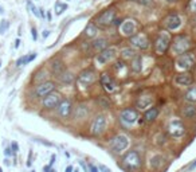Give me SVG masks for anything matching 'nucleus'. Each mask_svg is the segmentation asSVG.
I'll use <instances>...</instances> for the list:
<instances>
[{"label": "nucleus", "mask_w": 196, "mask_h": 172, "mask_svg": "<svg viewBox=\"0 0 196 172\" xmlns=\"http://www.w3.org/2000/svg\"><path fill=\"white\" fill-rule=\"evenodd\" d=\"M42 35H43V38L46 39V38L48 37V35H50V31H47V30H46V31H43V33H42Z\"/></svg>", "instance_id": "obj_46"}, {"label": "nucleus", "mask_w": 196, "mask_h": 172, "mask_svg": "<svg viewBox=\"0 0 196 172\" xmlns=\"http://www.w3.org/2000/svg\"><path fill=\"white\" fill-rule=\"evenodd\" d=\"M169 44H171V38H169L168 33L167 31H161V33L159 34L157 39H156V53L160 54V55L165 54Z\"/></svg>", "instance_id": "obj_6"}, {"label": "nucleus", "mask_w": 196, "mask_h": 172, "mask_svg": "<svg viewBox=\"0 0 196 172\" xmlns=\"http://www.w3.org/2000/svg\"><path fill=\"white\" fill-rule=\"evenodd\" d=\"M0 66H2V61H0Z\"/></svg>", "instance_id": "obj_56"}, {"label": "nucleus", "mask_w": 196, "mask_h": 172, "mask_svg": "<svg viewBox=\"0 0 196 172\" xmlns=\"http://www.w3.org/2000/svg\"><path fill=\"white\" fill-rule=\"evenodd\" d=\"M120 120H121L122 124L130 126L133 124H136V121L139 120V113L133 108H126V109H124L120 113Z\"/></svg>", "instance_id": "obj_7"}, {"label": "nucleus", "mask_w": 196, "mask_h": 172, "mask_svg": "<svg viewBox=\"0 0 196 172\" xmlns=\"http://www.w3.org/2000/svg\"><path fill=\"white\" fill-rule=\"evenodd\" d=\"M121 22H122V20H118V19H115L113 24H115V26H120V24H121Z\"/></svg>", "instance_id": "obj_50"}, {"label": "nucleus", "mask_w": 196, "mask_h": 172, "mask_svg": "<svg viewBox=\"0 0 196 172\" xmlns=\"http://www.w3.org/2000/svg\"><path fill=\"white\" fill-rule=\"evenodd\" d=\"M183 116L185 117V119H194L196 116V106L194 104H189V105H187L183 108Z\"/></svg>", "instance_id": "obj_25"}, {"label": "nucleus", "mask_w": 196, "mask_h": 172, "mask_svg": "<svg viewBox=\"0 0 196 172\" xmlns=\"http://www.w3.org/2000/svg\"><path fill=\"white\" fill-rule=\"evenodd\" d=\"M62 101V96L56 92H52L51 94H48L47 97L43 98V106L46 109H54V108H58V105Z\"/></svg>", "instance_id": "obj_11"}, {"label": "nucleus", "mask_w": 196, "mask_h": 172, "mask_svg": "<svg viewBox=\"0 0 196 172\" xmlns=\"http://www.w3.org/2000/svg\"><path fill=\"white\" fill-rule=\"evenodd\" d=\"M94 81H96V73L90 69L81 71L78 75V82L83 86H90L94 83Z\"/></svg>", "instance_id": "obj_12"}, {"label": "nucleus", "mask_w": 196, "mask_h": 172, "mask_svg": "<svg viewBox=\"0 0 196 172\" xmlns=\"http://www.w3.org/2000/svg\"><path fill=\"white\" fill-rule=\"evenodd\" d=\"M164 163H165V157H164L163 155H154V156L150 157L149 165H150V168L152 169H160Z\"/></svg>", "instance_id": "obj_20"}, {"label": "nucleus", "mask_w": 196, "mask_h": 172, "mask_svg": "<svg viewBox=\"0 0 196 172\" xmlns=\"http://www.w3.org/2000/svg\"><path fill=\"white\" fill-rule=\"evenodd\" d=\"M184 99L187 102H189V104H195L196 102V85L188 89V92H187L185 96H184Z\"/></svg>", "instance_id": "obj_28"}, {"label": "nucleus", "mask_w": 196, "mask_h": 172, "mask_svg": "<svg viewBox=\"0 0 196 172\" xmlns=\"http://www.w3.org/2000/svg\"><path fill=\"white\" fill-rule=\"evenodd\" d=\"M115 70H118V69H122V67H124V63L122 62H117V63H115Z\"/></svg>", "instance_id": "obj_43"}, {"label": "nucleus", "mask_w": 196, "mask_h": 172, "mask_svg": "<svg viewBox=\"0 0 196 172\" xmlns=\"http://www.w3.org/2000/svg\"><path fill=\"white\" fill-rule=\"evenodd\" d=\"M191 47V39L187 35H179L173 39L172 51L175 54H183Z\"/></svg>", "instance_id": "obj_4"}, {"label": "nucleus", "mask_w": 196, "mask_h": 172, "mask_svg": "<svg viewBox=\"0 0 196 172\" xmlns=\"http://www.w3.org/2000/svg\"><path fill=\"white\" fill-rule=\"evenodd\" d=\"M101 85L104 86V89L110 94L115 93L118 90V86H117V83H115V81L109 74H102L101 75Z\"/></svg>", "instance_id": "obj_13"}, {"label": "nucleus", "mask_w": 196, "mask_h": 172, "mask_svg": "<svg viewBox=\"0 0 196 172\" xmlns=\"http://www.w3.org/2000/svg\"><path fill=\"white\" fill-rule=\"evenodd\" d=\"M41 12H39V16H42V18H44V10L43 8H41V10H39Z\"/></svg>", "instance_id": "obj_49"}, {"label": "nucleus", "mask_w": 196, "mask_h": 172, "mask_svg": "<svg viewBox=\"0 0 196 172\" xmlns=\"http://www.w3.org/2000/svg\"><path fill=\"white\" fill-rule=\"evenodd\" d=\"M115 48L113 47H109V48H105L104 51H101L100 54H98L97 57V62L100 63V65H105V63H108L109 61H112L114 55H115Z\"/></svg>", "instance_id": "obj_15"}, {"label": "nucleus", "mask_w": 196, "mask_h": 172, "mask_svg": "<svg viewBox=\"0 0 196 172\" xmlns=\"http://www.w3.org/2000/svg\"><path fill=\"white\" fill-rule=\"evenodd\" d=\"M121 55L124 57V58H126V59H133V58L136 57V54H135V51H133L132 48H124L122 51H121Z\"/></svg>", "instance_id": "obj_31"}, {"label": "nucleus", "mask_w": 196, "mask_h": 172, "mask_svg": "<svg viewBox=\"0 0 196 172\" xmlns=\"http://www.w3.org/2000/svg\"><path fill=\"white\" fill-rule=\"evenodd\" d=\"M175 82L179 85V86H189L191 83L194 82V78H192V74L189 73H181V74H177L175 77Z\"/></svg>", "instance_id": "obj_19"}, {"label": "nucleus", "mask_w": 196, "mask_h": 172, "mask_svg": "<svg viewBox=\"0 0 196 172\" xmlns=\"http://www.w3.org/2000/svg\"><path fill=\"white\" fill-rule=\"evenodd\" d=\"M105 126H106V117L104 114H98L91 123L90 133L93 136H100V134L104 133Z\"/></svg>", "instance_id": "obj_8"}, {"label": "nucleus", "mask_w": 196, "mask_h": 172, "mask_svg": "<svg viewBox=\"0 0 196 172\" xmlns=\"http://www.w3.org/2000/svg\"><path fill=\"white\" fill-rule=\"evenodd\" d=\"M74 172H79V171H78V169H75V171H74Z\"/></svg>", "instance_id": "obj_55"}, {"label": "nucleus", "mask_w": 196, "mask_h": 172, "mask_svg": "<svg viewBox=\"0 0 196 172\" xmlns=\"http://www.w3.org/2000/svg\"><path fill=\"white\" fill-rule=\"evenodd\" d=\"M106 46H108V40L104 39V38H100V39L94 40V42H91L93 50H100V51H104L105 48H108Z\"/></svg>", "instance_id": "obj_26"}, {"label": "nucleus", "mask_w": 196, "mask_h": 172, "mask_svg": "<svg viewBox=\"0 0 196 172\" xmlns=\"http://www.w3.org/2000/svg\"><path fill=\"white\" fill-rule=\"evenodd\" d=\"M98 169H100L101 172H112V171L108 168V167H106V165H102V164L98 165Z\"/></svg>", "instance_id": "obj_39"}, {"label": "nucleus", "mask_w": 196, "mask_h": 172, "mask_svg": "<svg viewBox=\"0 0 196 172\" xmlns=\"http://www.w3.org/2000/svg\"><path fill=\"white\" fill-rule=\"evenodd\" d=\"M4 12V10H3V7H0V13H3Z\"/></svg>", "instance_id": "obj_52"}, {"label": "nucleus", "mask_w": 196, "mask_h": 172, "mask_svg": "<svg viewBox=\"0 0 196 172\" xmlns=\"http://www.w3.org/2000/svg\"><path fill=\"white\" fill-rule=\"evenodd\" d=\"M167 130H168V134L173 139H180L185 134V126L180 119H173L169 121Z\"/></svg>", "instance_id": "obj_2"}, {"label": "nucleus", "mask_w": 196, "mask_h": 172, "mask_svg": "<svg viewBox=\"0 0 196 172\" xmlns=\"http://www.w3.org/2000/svg\"><path fill=\"white\" fill-rule=\"evenodd\" d=\"M46 78H47V74H46V71H43V70H41V71H38L37 74H35V77H34V82H37V83H43L44 81H46Z\"/></svg>", "instance_id": "obj_30"}, {"label": "nucleus", "mask_w": 196, "mask_h": 172, "mask_svg": "<svg viewBox=\"0 0 196 172\" xmlns=\"http://www.w3.org/2000/svg\"><path fill=\"white\" fill-rule=\"evenodd\" d=\"M196 63V57L192 53H187V54H181V55L176 59V66L181 70H189L191 67H194Z\"/></svg>", "instance_id": "obj_5"}, {"label": "nucleus", "mask_w": 196, "mask_h": 172, "mask_svg": "<svg viewBox=\"0 0 196 172\" xmlns=\"http://www.w3.org/2000/svg\"><path fill=\"white\" fill-rule=\"evenodd\" d=\"M71 110H73V106H71L70 99H62L61 104L58 105V114L63 119H67L71 114Z\"/></svg>", "instance_id": "obj_18"}, {"label": "nucleus", "mask_w": 196, "mask_h": 172, "mask_svg": "<svg viewBox=\"0 0 196 172\" xmlns=\"http://www.w3.org/2000/svg\"><path fill=\"white\" fill-rule=\"evenodd\" d=\"M67 10V4L66 3H55V13L56 15H61L63 13V11Z\"/></svg>", "instance_id": "obj_32"}, {"label": "nucleus", "mask_w": 196, "mask_h": 172, "mask_svg": "<svg viewBox=\"0 0 196 172\" xmlns=\"http://www.w3.org/2000/svg\"><path fill=\"white\" fill-rule=\"evenodd\" d=\"M35 58H37V53H34V54H31V55H28V62L31 61H34Z\"/></svg>", "instance_id": "obj_45"}, {"label": "nucleus", "mask_w": 196, "mask_h": 172, "mask_svg": "<svg viewBox=\"0 0 196 172\" xmlns=\"http://www.w3.org/2000/svg\"><path fill=\"white\" fill-rule=\"evenodd\" d=\"M167 2H173V0H167Z\"/></svg>", "instance_id": "obj_54"}, {"label": "nucleus", "mask_w": 196, "mask_h": 172, "mask_svg": "<svg viewBox=\"0 0 196 172\" xmlns=\"http://www.w3.org/2000/svg\"><path fill=\"white\" fill-rule=\"evenodd\" d=\"M0 172H3V169H2V167H0Z\"/></svg>", "instance_id": "obj_53"}, {"label": "nucleus", "mask_w": 196, "mask_h": 172, "mask_svg": "<svg viewBox=\"0 0 196 172\" xmlns=\"http://www.w3.org/2000/svg\"><path fill=\"white\" fill-rule=\"evenodd\" d=\"M58 78H59V81L62 83H65V85H71L74 82V75L70 73V71H65V73H62L59 77H58Z\"/></svg>", "instance_id": "obj_27"}, {"label": "nucleus", "mask_w": 196, "mask_h": 172, "mask_svg": "<svg viewBox=\"0 0 196 172\" xmlns=\"http://www.w3.org/2000/svg\"><path fill=\"white\" fill-rule=\"evenodd\" d=\"M26 63H28V55H24V57H20L19 59L16 61V66H23Z\"/></svg>", "instance_id": "obj_33"}, {"label": "nucleus", "mask_w": 196, "mask_h": 172, "mask_svg": "<svg viewBox=\"0 0 196 172\" xmlns=\"http://www.w3.org/2000/svg\"><path fill=\"white\" fill-rule=\"evenodd\" d=\"M4 153H6L7 156H10V155H11V148H7V149H6V152H4Z\"/></svg>", "instance_id": "obj_48"}, {"label": "nucleus", "mask_w": 196, "mask_h": 172, "mask_svg": "<svg viewBox=\"0 0 196 172\" xmlns=\"http://www.w3.org/2000/svg\"><path fill=\"white\" fill-rule=\"evenodd\" d=\"M51 71H52V73H54L55 75H58V77H59L62 73H65L66 69H65L63 62L59 61V59L52 61V62H51Z\"/></svg>", "instance_id": "obj_22"}, {"label": "nucleus", "mask_w": 196, "mask_h": 172, "mask_svg": "<svg viewBox=\"0 0 196 172\" xmlns=\"http://www.w3.org/2000/svg\"><path fill=\"white\" fill-rule=\"evenodd\" d=\"M19 44H20V40H19V39H16V40H15V48L19 47Z\"/></svg>", "instance_id": "obj_51"}, {"label": "nucleus", "mask_w": 196, "mask_h": 172, "mask_svg": "<svg viewBox=\"0 0 196 172\" xmlns=\"http://www.w3.org/2000/svg\"><path fill=\"white\" fill-rule=\"evenodd\" d=\"M130 43L140 50H146L149 47V40L145 34H136L133 37H130Z\"/></svg>", "instance_id": "obj_14"}, {"label": "nucleus", "mask_w": 196, "mask_h": 172, "mask_svg": "<svg viewBox=\"0 0 196 172\" xmlns=\"http://www.w3.org/2000/svg\"><path fill=\"white\" fill-rule=\"evenodd\" d=\"M43 171H44V172H54V169H51V165H46V167L43 168Z\"/></svg>", "instance_id": "obj_44"}, {"label": "nucleus", "mask_w": 196, "mask_h": 172, "mask_svg": "<svg viewBox=\"0 0 196 172\" xmlns=\"http://www.w3.org/2000/svg\"><path fill=\"white\" fill-rule=\"evenodd\" d=\"M130 69H132L133 73H140L142 70V58L140 55L133 58V61L130 63Z\"/></svg>", "instance_id": "obj_24"}, {"label": "nucleus", "mask_w": 196, "mask_h": 172, "mask_svg": "<svg viewBox=\"0 0 196 172\" xmlns=\"http://www.w3.org/2000/svg\"><path fill=\"white\" fill-rule=\"evenodd\" d=\"M28 7L31 8V12H32V13H34V15H35V16H39L38 8H37V7H35V6H34V4H32V3H30V2H28Z\"/></svg>", "instance_id": "obj_35"}, {"label": "nucleus", "mask_w": 196, "mask_h": 172, "mask_svg": "<svg viewBox=\"0 0 196 172\" xmlns=\"http://www.w3.org/2000/svg\"><path fill=\"white\" fill-rule=\"evenodd\" d=\"M129 145V139L125 134H115L114 137L109 141V147L113 152L115 153H121L122 151H125Z\"/></svg>", "instance_id": "obj_3"}, {"label": "nucleus", "mask_w": 196, "mask_h": 172, "mask_svg": "<svg viewBox=\"0 0 196 172\" xmlns=\"http://www.w3.org/2000/svg\"><path fill=\"white\" fill-rule=\"evenodd\" d=\"M136 22L133 19H126L121 23V34L125 37H133L136 33Z\"/></svg>", "instance_id": "obj_16"}, {"label": "nucleus", "mask_w": 196, "mask_h": 172, "mask_svg": "<svg viewBox=\"0 0 196 172\" xmlns=\"http://www.w3.org/2000/svg\"><path fill=\"white\" fill-rule=\"evenodd\" d=\"M137 3H140L141 6H145V7H149L152 4V0H137Z\"/></svg>", "instance_id": "obj_36"}, {"label": "nucleus", "mask_w": 196, "mask_h": 172, "mask_svg": "<svg viewBox=\"0 0 196 172\" xmlns=\"http://www.w3.org/2000/svg\"><path fill=\"white\" fill-rule=\"evenodd\" d=\"M152 102H153V98L150 96H141L137 99L136 105H137V108H140V109H146V108H149L152 105Z\"/></svg>", "instance_id": "obj_21"}, {"label": "nucleus", "mask_w": 196, "mask_h": 172, "mask_svg": "<svg viewBox=\"0 0 196 172\" xmlns=\"http://www.w3.org/2000/svg\"><path fill=\"white\" fill-rule=\"evenodd\" d=\"M73 171H74L73 165H67V167H66V171L65 172H73Z\"/></svg>", "instance_id": "obj_47"}, {"label": "nucleus", "mask_w": 196, "mask_h": 172, "mask_svg": "<svg viewBox=\"0 0 196 172\" xmlns=\"http://www.w3.org/2000/svg\"><path fill=\"white\" fill-rule=\"evenodd\" d=\"M85 35H86L87 38H93V37H96L97 33H98V28H97V26L94 23H89L86 27H85Z\"/></svg>", "instance_id": "obj_29"}, {"label": "nucleus", "mask_w": 196, "mask_h": 172, "mask_svg": "<svg viewBox=\"0 0 196 172\" xmlns=\"http://www.w3.org/2000/svg\"><path fill=\"white\" fill-rule=\"evenodd\" d=\"M54 89H55L54 82H43V83L37 86V89H35V96L38 98H44V97H47L48 94H51L54 92Z\"/></svg>", "instance_id": "obj_10"}, {"label": "nucleus", "mask_w": 196, "mask_h": 172, "mask_svg": "<svg viewBox=\"0 0 196 172\" xmlns=\"http://www.w3.org/2000/svg\"><path fill=\"white\" fill-rule=\"evenodd\" d=\"M189 10L192 12H196V0H191L189 3Z\"/></svg>", "instance_id": "obj_37"}, {"label": "nucleus", "mask_w": 196, "mask_h": 172, "mask_svg": "<svg viewBox=\"0 0 196 172\" xmlns=\"http://www.w3.org/2000/svg\"><path fill=\"white\" fill-rule=\"evenodd\" d=\"M122 165L125 167L126 169H129V171L140 169L141 165H142L140 153L137 151H135V149H133V151L126 152L125 155H124V157H122Z\"/></svg>", "instance_id": "obj_1"}, {"label": "nucleus", "mask_w": 196, "mask_h": 172, "mask_svg": "<svg viewBox=\"0 0 196 172\" xmlns=\"http://www.w3.org/2000/svg\"><path fill=\"white\" fill-rule=\"evenodd\" d=\"M157 116H159V109H157V108H150V109H148L145 112L144 120L146 121V123H153V121L157 119Z\"/></svg>", "instance_id": "obj_23"}, {"label": "nucleus", "mask_w": 196, "mask_h": 172, "mask_svg": "<svg viewBox=\"0 0 196 172\" xmlns=\"http://www.w3.org/2000/svg\"><path fill=\"white\" fill-rule=\"evenodd\" d=\"M31 37H32L34 40H37V38H38V33H37V28H35V27L31 28Z\"/></svg>", "instance_id": "obj_38"}, {"label": "nucleus", "mask_w": 196, "mask_h": 172, "mask_svg": "<svg viewBox=\"0 0 196 172\" xmlns=\"http://www.w3.org/2000/svg\"><path fill=\"white\" fill-rule=\"evenodd\" d=\"M89 172H98V167H96V165H89Z\"/></svg>", "instance_id": "obj_41"}, {"label": "nucleus", "mask_w": 196, "mask_h": 172, "mask_svg": "<svg viewBox=\"0 0 196 172\" xmlns=\"http://www.w3.org/2000/svg\"><path fill=\"white\" fill-rule=\"evenodd\" d=\"M164 24H165V27L169 31H175V30H177L181 26V19L176 15V13H171V15H168L165 18Z\"/></svg>", "instance_id": "obj_17"}, {"label": "nucleus", "mask_w": 196, "mask_h": 172, "mask_svg": "<svg viewBox=\"0 0 196 172\" xmlns=\"http://www.w3.org/2000/svg\"><path fill=\"white\" fill-rule=\"evenodd\" d=\"M196 168V160L195 161H192L191 164L188 165V171H192V169H195Z\"/></svg>", "instance_id": "obj_42"}, {"label": "nucleus", "mask_w": 196, "mask_h": 172, "mask_svg": "<svg viewBox=\"0 0 196 172\" xmlns=\"http://www.w3.org/2000/svg\"><path fill=\"white\" fill-rule=\"evenodd\" d=\"M11 149H14V152L16 153L17 151H19V145H17L15 141H12V143H11Z\"/></svg>", "instance_id": "obj_40"}, {"label": "nucleus", "mask_w": 196, "mask_h": 172, "mask_svg": "<svg viewBox=\"0 0 196 172\" xmlns=\"http://www.w3.org/2000/svg\"><path fill=\"white\" fill-rule=\"evenodd\" d=\"M8 28V22L7 20H2V23H0V34H4Z\"/></svg>", "instance_id": "obj_34"}, {"label": "nucleus", "mask_w": 196, "mask_h": 172, "mask_svg": "<svg viewBox=\"0 0 196 172\" xmlns=\"http://www.w3.org/2000/svg\"><path fill=\"white\" fill-rule=\"evenodd\" d=\"M114 20H115V11L113 10V8L104 11L100 16L97 18V23L100 24V26H104V27L113 24Z\"/></svg>", "instance_id": "obj_9"}]
</instances>
